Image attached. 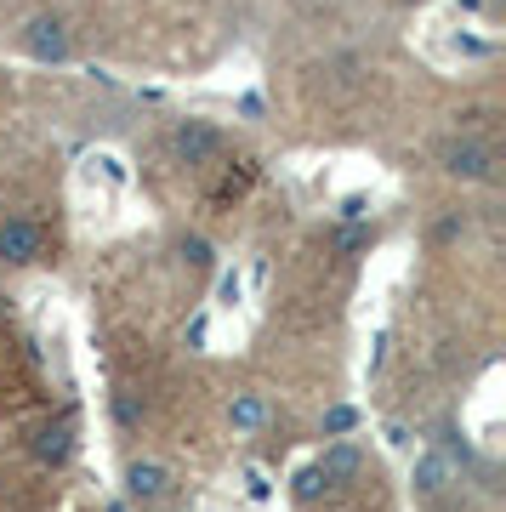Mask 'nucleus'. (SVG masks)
Masks as SVG:
<instances>
[{"label": "nucleus", "mask_w": 506, "mask_h": 512, "mask_svg": "<svg viewBox=\"0 0 506 512\" xmlns=\"http://www.w3.org/2000/svg\"><path fill=\"white\" fill-rule=\"evenodd\" d=\"M319 495H330V478L319 473V467H302V473H296V501H319Z\"/></svg>", "instance_id": "obj_10"}, {"label": "nucleus", "mask_w": 506, "mask_h": 512, "mask_svg": "<svg viewBox=\"0 0 506 512\" xmlns=\"http://www.w3.org/2000/svg\"><path fill=\"white\" fill-rule=\"evenodd\" d=\"M313 467H319V473L330 478V490H336V484H353V478L364 473V450H359V444H347V439H336L325 456L313 461Z\"/></svg>", "instance_id": "obj_7"}, {"label": "nucleus", "mask_w": 506, "mask_h": 512, "mask_svg": "<svg viewBox=\"0 0 506 512\" xmlns=\"http://www.w3.org/2000/svg\"><path fill=\"white\" fill-rule=\"evenodd\" d=\"M228 421H234L239 433H256V427L268 421V399H262V393H239L234 410H228Z\"/></svg>", "instance_id": "obj_9"}, {"label": "nucleus", "mask_w": 506, "mask_h": 512, "mask_svg": "<svg viewBox=\"0 0 506 512\" xmlns=\"http://www.w3.org/2000/svg\"><path fill=\"white\" fill-rule=\"evenodd\" d=\"M239 296H245V285H239V268H222V279H217V302H222V308H239Z\"/></svg>", "instance_id": "obj_12"}, {"label": "nucleus", "mask_w": 506, "mask_h": 512, "mask_svg": "<svg viewBox=\"0 0 506 512\" xmlns=\"http://www.w3.org/2000/svg\"><path fill=\"white\" fill-rule=\"evenodd\" d=\"M0 86H6V74H0Z\"/></svg>", "instance_id": "obj_20"}, {"label": "nucleus", "mask_w": 506, "mask_h": 512, "mask_svg": "<svg viewBox=\"0 0 506 512\" xmlns=\"http://www.w3.org/2000/svg\"><path fill=\"white\" fill-rule=\"evenodd\" d=\"M114 421H120V427H137V404H131L126 393H120V399H114Z\"/></svg>", "instance_id": "obj_17"}, {"label": "nucleus", "mask_w": 506, "mask_h": 512, "mask_svg": "<svg viewBox=\"0 0 506 512\" xmlns=\"http://www.w3.org/2000/svg\"><path fill=\"white\" fill-rule=\"evenodd\" d=\"M29 450H35V461H46V467H63V461L74 456V427H69L63 416L46 421V427L35 433V444H29Z\"/></svg>", "instance_id": "obj_8"}, {"label": "nucleus", "mask_w": 506, "mask_h": 512, "mask_svg": "<svg viewBox=\"0 0 506 512\" xmlns=\"http://www.w3.org/2000/svg\"><path fill=\"white\" fill-rule=\"evenodd\" d=\"M182 256H188L194 268H205V262H211V245H205V239H182Z\"/></svg>", "instance_id": "obj_14"}, {"label": "nucleus", "mask_w": 506, "mask_h": 512, "mask_svg": "<svg viewBox=\"0 0 506 512\" xmlns=\"http://www.w3.org/2000/svg\"><path fill=\"white\" fill-rule=\"evenodd\" d=\"M171 154H177L182 165H211L222 154V131L211 126V120H177V131H171Z\"/></svg>", "instance_id": "obj_5"}, {"label": "nucleus", "mask_w": 506, "mask_h": 512, "mask_svg": "<svg viewBox=\"0 0 506 512\" xmlns=\"http://www.w3.org/2000/svg\"><path fill=\"white\" fill-rule=\"evenodd\" d=\"M461 234H467V217H444V222L433 228V239H438V245H450V239H461Z\"/></svg>", "instance_id": "obj_13"}, {"label": "nucleus", "mask_w": 506, "mask_h": 512, "mask_svg": "<svg viewBox=\"0 0 506 512\" xmlns=\"http://www.w3.org/2000/svg\"><path fill=\"white\" fill-rule=\"evenodd\" d=\"M205 336H211V325H205V313H199V319H188V348H205Z\"/></svg>", "instance_id": "obj_16"}, {"label": "nucleus", "mask_w": 506, "mask_h": 512, "mask_svg": "<svg viewBox=\"0 0 506 512\" xmlns=\"http://www.w3.org/2000/svg\"><path fill=\"white\" fill-rule=\"evenodd\" d=\"M18 46H23L29 57H35V63H69V52H74L69 23H63V18H52V12H40V18H29V23H23Z\"/></svg>", "instance_id": "obj_2"}, {"label": "nucleus", "mask_w": 506, "mask_h": 512, "mask_svg": "<svg viewBox=\"0 0 506 512\" xmlns=\"http://www.w3.org/2000/svg\"><path fill=\"white\" fill-rule=\"evenodd\" d=\"M370 239H376V234H370V228H347V234L336 239V245H342V251H364Z\"/></svg>", "instance_id": "obj_15"}, {"label": "nucleus", "mask_w": 506, "mask_h": 512, "mask_svg": "<svg viewBox=\"0 0 506 512\" xmlns=\"http://www.w3.org/2000/svg\"><path fill=\"white\" fill-rule=\"evenodd\" d=\"M433 160H438L444 177H455V183H489V177H495V148L467 137V131L444 137V143L433 148Z\"/></svg>", "instance_id": "obj_1"}, {"label": "nucleus", "mask_w": 506, "mask_h": 512, "mask_svg": "<svg viewBox=\"0 0 506 512\" xmlns=\"http://www.w3.org/2000/svg\"><path fill=\"white\" fill-rule=\"evenodd\" d=\"M364 217V200L353 194V200H342V222H359Z\"/></svg>", "instance_id": "obj_18"}, {"label": "nucleus", "mask_w": 506, "mask_h": 512, "mask_svg": "<svg viewBox=\"0 0 506 512\" xmlns=\"http://www.w3.org/2000/svg\"><path fill=\"white\" fill-rule=\"evenodd\" d=\"M171 484H177V478H171V467H165V461H131L126 467V501H137V507H154V501H165V495H171Z\"/></svg>", "instance_id": "obj_6"}, {"label": "nucleus", "mask_w": 506, "mask_h": 512, "mask_svg": "<svg viewBox=\"0 0 506 512\" xmlns=\"http://www.w3.org/2000/svg\"><path fill=\"white\" fill-rule=\"evenodd\" d=\"M353 427H359V410H353V404H330L325 410V433L330 439H342V433H353Z\"/></svg>", "instance_id": "obj_11"}, {"label": "nucleus", "mask_w": 506, "mask_h": 512, "mask_svg": "<svg viewBox=\"0 0 506 512\" xmlns=\"http://www.w3.org/2000/svg\"><path fill=\"white\" fill-rule=\"evenodd\" d=\"M455 484H461V467H455L450 450H427V456H416V467H410V490H416L421 501H438V495H450Z\"/></svg>", "instance_id": "obj_4"}, {"label": "nucleus", "mask_w": 506, "mask_h": 512, "mask_svg": "<svg viewBox=\"0 0 506 512\" xmlns=\"http://www.w3.org/2000/svg\"><path fill=\"white\" fill-rule=\"evenodd\" d=\"M109 512H131V501H109Z\"/></svg>", "instance_id": "obj_19"}, {"label": "nucleus", "mask_w": 506, "mask_h": 512, "mask_svg": "<svg viewBox=\"0 0 506 512\" xmlns=\"http://www.w3.org/2000/svg\"><path fill=\"white\" fill-rule=\"evenodd\" d=\"M40 251H46V234H40L35 217L0 222V262H6V268H29V262H40Z\"/></svg>", "instance_id": "obj_3"}]
</instances>
